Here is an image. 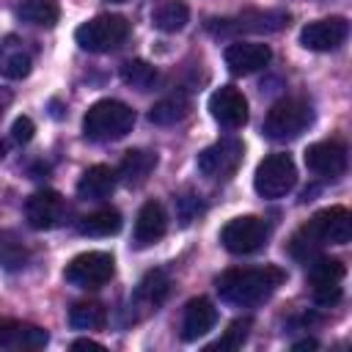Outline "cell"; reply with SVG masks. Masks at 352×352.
<instances>
[{
	"mask_svg": "<svg viewBox=\"0 0 352 352\" xmlns=\"http://www.w3.org/2000/svg\"><path fill=\"white\" fill-rule=\"evenodd\" d=\"M352 239V214L344 206H330L316 212L308 223H302L292 239H289V253L297 261H311L319 256L324 245H346Z\"/></svg>",
	"mask_w": 352,
	"mask_h": 352,
	"instance_id": "6da1fadb",
	"label": "cell"
},
{
	"mask_svg": "<svg viewBox=\"0 0 352 352\" xmlns=\"http://www.w3.org/2000/svg\"><path fill=\"white\" fill-rule=\"evenodd\" d=\"M286 280V272L275 264H264V267H245V270H226L214 286L220 300L231 302V305H256L264 302L280 283Z\"/></svg>",
	"mask_w": 352,
	"mask_h": 352,
	"instance_id": "7a4b0ae2",
	"label": "cell"
},
{
	"mask_svg": "<svg viewBox=\"0 0 352 352\" xmlns=\"http://www.w3.org/2000/svg\"><path fill=\"white\" fill-rule=\"evenodd\" d=\"M135 126V110L118 99H99L82 116V135L96 143L118 140Z\"/></svg>",
	"mask_w": 352,
	"mask_h": 352,
	"instance_id": "3957f363",
	"label": "cell"
},
{
	"mask_svg": "<svg viewBox=\"0 0 352 352\" xmlns=\"http://www.w3.org/2000/svg\"><path fill=\"white\" fill-rule=\"evenodd\" d=\"M129 36V22L118 14H99L74 30V38L88 52H110Z\"/></svg>",
	"mask_w": 352,
	"mask_h": 352,
	"instance_id": "277c9868",
	"label": "cell"
},
{
	"mask_svg": "<svg viewBox=\"0 0 352 352\" xmlns=\"http://www.w3.org/2000/svg\"><path fill=\"white\" fill-rule=\"evenodd\" d=\"M314 121V110L305 99H280L264 118V132L272 140H292L302 135Z\"/></svg>",
	"mask_w": 352,
	"mask_h": 352,
	"instance_id": "5b68a950",
	"label": "cell"
},
{
	"mask_svg": "<svg viewBox=\"0 0 352 352\" xmlns=\"http://www.w3.org/2000/svg\"><path fill=\"white\" fill-rule=\"evenodd\" d=\"M116 272V261L110 253L104 250H88L74 256L66 270H63V280L74 289H99L104 286Z\"/></svg>",
	"mask_w": 352,
	"mask_h": 352,
	"instance_id": "8992f818",
	"label": "cell"
},
{
	"mask_svg": "<svg viewBox=\"0 0 352 352\" xmlns=\"http://www.w3.org/2000/svg\"><path fill=\"white\" fill-rule=\"evenodd\" d=\"M242 157H245V146L242 140L236 138H220L217 143L206 146L195 165H198V173L212 179V182H226L236 173V168L242 165Z\"/></svg>",
	"mask_w": 352,
	"mask_h": 352,
	"instance_id": "52a82bcc",
	"label": "cell"
},
{
	"mask_svg": "<svg viewBox=\"0 0 352 352\" xmlns=\"http://www.w3.org/2000/svg\"><path fill=\"white\" fill-rule=\"evenodd\" d=\"M297 182V168L289 154H270L256 165L253 187L261 198H283Z\"/></svg>",
	"mask_w": 352,
	"mask_h": 352,
	"instance_id": "ba28073f",
	"label": "cell"
},
{
	"mask_svg": "<svg viewBox=\"0 0 352 352\" xmlns=\"http://www.w3.org/2000/svg\"><path fill=\"white\" fill-rule=\"evenodd\" d=\"M267 223L256 214H242V217H234L223 226L220 231V242L228 253H236V256H248V253H256L264 242H267Z\"/></svg>",
	"mask_w": 352,
	"mask_h": 352,
	"instance_id": "9c48e42d",
	"label": "cell"
},
{
	"mask_svg": "<svg viewBox=\"0 0 352 352\" xmlns=\"http://www.w3.org/2000/svg\"><path fill=\"white\" fill-rule=\"evenodd\" d=\"M283 25H289V14L283 11H245L242 16H234V19H212L209 30L217 36L242 33V30L270 33V30H280Z\"/></svg>",
	"mask_w": 352,
	"mask_h": 352,
	"instance_id": "30bf717a",
	"label": "cell"
},
{
	"mask_svg": "<svg viewBox=\"0 0 352 352\" xmlns=\"http://www.w3.org/2000/svg\"><path fill=\"white\" fill-rule=\"evenodd\" d=\"M346 36H349V22L344 16H327V19L308 22L300 30V44L314 52H330V50L341 47L346 41Z\"/></svg>",
	"mask_w": 352,
	"mask_h": 352,
	"instance_id": "8fae6325",
	"label": "cell"
},
{
	"mask_svg": "<svg viewBox=\"0 0 352 352\" xmlns=\"http://www.w3.org/2000/svg\"><path fill=\"white\" fill-rule=\"evenodd\" d=\"M25 217H28L30 228H36V231L58 228L63 223V217H66V201L55 190H38V192H33L28 198Z\"/></svg>",
	"mask_w": 352,
	"mask_h": 352,
	"instance_id": "7c38bea8",
	"label": "cell"
},
{
	"mask_svg": "<svg viewBox=\"0 0 352 352\" xmlns=\"http://www.w3.org/2000/svg\"><path fill=\"white\" fill-rule=\"evenodd\" d=\"M212 118L226 129H239L248 124V99L234 85H223L209 96Z\"/></svg>",
	"mask_w": 352,
	"mask_h": 352,
	"instance_id": "4fadbf2b",
	"label": "cell"
},
{
	"mask_svg": "<svg viewBox=\"0 0 352 352\" xmlns=\"http://www.w3.org/2000/svg\"><path fill=\"white\" fill-rule=\"evenodd\" d=\"M305 165L316 176L336 179L346 170V148L338 140H319L305 148Z\"/></svg>",
	"mask_w": 352,
	"mask_h": 352,
	"instance_id": "5bb4252c",
	"label": "cell"
},
{
	"mask_svg": "<svg viewBox=\"0 0 352 352\" xmlns=\"http://www.w3.org/2000/svg\"><path fill=\"white\" fill-rule=\"evenodd\" d=\"M272 60V50L258 41H234L226 47V66L231 74H253Z\"/></svg>",
	"mask_w": 352,
	"mask_h": 352,
	"instance_id": "9a60e30c",
	"label": "cell"
},
{
	"mask_svg": "<svg viewBox=\"0 0 352 352\" xmlns=\"http://www.w3.org/2000/svg\"><path fill=\"white\" fill-rule=\"evenodd\" d=\"M217 324V308L206 297H192L182 316V341H198Z\"/></svg>",
	"mask_w": 352,
	"mask_h": 352,
	"instance_id": "2e32d148",
	"label": "cell"
},
{
	"mask_svg": "<svg viewBox=\"0 0 352 352\" xmlns=\"http://www.w3.org/2000/svg\"><path fill=\"white\" fill-rule=\"evenodd\" d=\"M165 231H168V214H165L162 204L160 201H146L138 212V220H135V245L148 248L157 239H162Z\"/></svg>",
	"mask_w": 352,
	"mask_h": 352,
	"instance_id": "e0dca14e",
	"label": "cell"
},
{
	"mask_svg": "<svg viewBox=\"0 0 352 352\" xmlns=\"http://www.w3.org/2000/svg\"><path fill=\"white\" fill-rule=\"evenodd\" d=\"M116 179L118 173L110 165H91L77 182V195L85 201H104L116 190Z\"/></svg>",
	"mask_w": 352,
	"mask_h": 352,
	"instance_id": "ac0fdd59",
	"label": "cell"
},
{
	"mask_svg": "<svg viewBox=\"0 0 352 352\" xmlns=\"http://www.w3.org/2000/svg\"><path fill=\"white\" fill-rule=\"evenodd\" d=\"M168 292H170V278H168V272H165V270H148V272L140 278L138 289H135V305H140V308H146V311H157V308L165 302Z\"/></svg>",
	"mask_w": 352,
	"mask_h": 352,
	"instance_id": "d6986e66",
	"label": "cell"
},
{
	"mask_svg": "<svg viewBox=\"0 0 352 352\" xmlns=\"http://www.w3.org/2000/svg\"><path fill=\"white\" fill-rule=\"evenodd\" d=\"M157 168V154L148 148H129L118 165V176L129 187H140Z\"/></svg>",
	"mask_w": 352,
	"mask_h": 352,
	"instance_id": "ffe728a7",
	"label": "cell"
},
{
	"mask_svg": "<svg viewBox=\"0 0 352 352\" xmlns=\"http://www.w3.org/2000/svg\"><path fill=\"white\" fill-rule=\"evenodd\" d=\"M30 66H33L30 52L22 47L19 38L8 36V38L0 41V74L6 80H22V77H28L30 74Z\"/></svg>",
	"mask_w": 352,
	"mask_h": 352,
	"instance_id": "44dd1931",
	"label": "cell"
},
{
	"mask_svg": "<svg viewBox=\"0 0 352 352\" xmlns=\"http://www.w3.org/2000/svg\"><path fill=\"white\" fill-rule=\"evenodd\" d=\"M190 110H192V104H190V99L184 94H170V96H165V99L151 104L148 121L157 124V126H173L179 121H184L190 116Z\"/></svg>",
	"mask_w": 352,
	"mask_h": 352,
	"instance_id": "7402d4cb",
	"label": "cell"
},
{
	"mask_svg": "<svg viewBox=\"0 0 352 352\" xmlns=\"http://www.w3.org/2000/svg\"><path fill=\"white\" fill-rule=\"evenodd\" d=\"M190 19V8L184 0H160L151 8V25L162 33H176L187 25Z\"/></svg>",
	"mask_w": 352,
	"mask_h": 352,
	"instance_id": "603a6c76",
	"label": "cell"
},
{
	"mask_svg": "<svg viewBox=\"0 0 352 352\" xmlns=\"http://www.w3.org/2000/svg\"><path fill=\"white\" fill-rule=\"evenodd\" d=\"M77 231L82 236H110V234H118L121 231V214L110 206L104 209H96V212H88L77 220Z\"/></svg>",
	"mask_w": 352,
	"mask_h": 352,
	"instance_id": "cb8c5ba5",
	"label": "cell"
},
{
	"mask_svg": "<svg viewBox=\"0 0 352 352\" xmlns=\"http://www.w3.org/2000/svg\"><path fill=\"white\" fill-rule=\"evenodd\" d=\"M16 16L38 28H52L60 16V8L55 0H25L16 6Z\"/></svg>",
	"mask_w": 352,
	"mask_h": 352,
	"instance_id": "d4e9b609",
	"label": "cell"
},
{
	"mask_svg": "<svg viewBox=\"0 0 352 352\" xmlns=\"http://www.w3.org/2000/svg\"><path fill=\"white\" fill-rule=\"evenodd\" d=\"M346 275V267L341 258H327V256H314L308 261V280L311 286H327V283H341Z\"/></svg>",
	"mask_w": 352,
	"mask_h": 352,
	"instance_id": "484cf974",
	"label": "cell"
},
{
	"mask_svg": "<svg viewBox=\"0 0 352 352\" xmlns=\"http://www.w3.org/2000/svg\"><path fill=\"white\" fill-rule=\"evenodd\" d=\"M107 322V311L102 302H77L69 311V324L74 330H99Z\"/></svg>",
	"mask_w": 352,
	"mask_h": 352,
	"instance_id": "4316f807",
	"label": "cell"
},
{
	"mask_svg": "<svg viewBox=\"0 0 352 352\" xmlns=\"http://www.w3.org/2000/svg\"><path fill=\"white\" fill-rule=\"evenodd\" d=\"M121 80L129 85V88H138V91H148L154 82H157V69L148 63V60H126L121 66Z\"/></svg>",
	"mask_w": 352,
	"mask_h": 352,
	"instance_id": "83f0119b",
	"label": "cell"
},
{
	"mask_svg": "<svg viewBox=\"0 0 352 352\" xmlns=\"http://www.w3.org/2000/svg\"><path fill=\"white\" fill-rule=\"evenodd\" d=\"M28 261V248L14 231H0V267L19 270Z\"/></svg>",
	"mask_w": 352,
	"mask_h": 352,
	"instance_id": "f1b7e54d",
	"label": "cell"
},
{
	"mask_svg": "<svg viewBox=\"0 0 352 352\" xmlns=\"http://www.w3.org/2000/svg\"><path fill=\"white\" fill-rule=\"evenodd\" d=\"M250 327H253V319H250V316H245V319H234V322L228 324V330L223 333V338H217L214 344H209L206 352H217V349H220V352H231V349H239V346L245 344Z\"/></svg>",
	"mask_w": 352,
	"mask_h": 352,
	"instance_id": "f546056e",
	"label": "cell"
},
{
	"mask_svg": "<svg viewBox=\"0 0 352 352\" xmlns=\"http://www.w3.org/2000/svg\"><path fill=\"white\" fill-rule=\"evenodd\" d=\"M25 324L14 319H0V349H22Z\"/></svg>",
	"mask_w": 352,
	"mask_h": 352,
	"instance_id": "4dcf8cb0",
	"label": "cell"
},
{
	"mask_svg": "<svg viewBox=\"0 0 352 352\" xmlns=\"http://www.w3.org/2000/svg\"><path fill=\"white\" fill-rule=\"evenodd\" d=\"M176 212H179V220L187 226V223H192V220L204 212V206H201V201H198L195 195H182V198L176 201Z\"/></svg>",
	"mask_w": 352,
	"mask_h": 352,
	"instance_id": "1f68e13d",
	"label": "cell"
},
{
	"mask_svg": "<svg viewBox=\"0 0 352 352\" xmlns=\"http://www.w3.org/2000/svg\"><path fill=\"white\" fill-rule=\"evenodd\" d=\"M33 132H36V126H33V121H30L28 116H19V118L14 121V126H11V138H14L16 143H30V140H33Z\"/></svg>",
	"mask_w": 352,
	"mask_h": 352,
	"instance_id": "d6a6232c",
	"label": "cell"
},
{
	"mask_svg": "<svg viewBox=\"0 0 352 352\" xmlns=\"http://www.w3.org/2000/svg\"><path fill=\"white\" fill-rule=\"evenodd\" d=\"M72 349H96V352H104V344L91 341V338H77V341L72 344Z\"/></svg>",
	"mask_w": 352,
	"mask_h": 352,
	"instance_id": "836d02e7",
	"label": "cell"
},
{
	"mask_svg": "<svg viewBox=\"0 0 352 352\" xmlns=\"http://www.w3.org/2000/svg\"><path fill=\"white\" fill-rule=\"evenodd\" d=\"M316 346H319V344H316L314 338H305V341H297L292 349H294V352H302V349H316Z\"/></svg>",
	"mask_w": 352,
	"mask_h": 352,
	"instance_id": "e575fe53",
	"label": "cell"
},
{
	"mask_svg": "<svg viewBox=\"0 0 352 352\" xmlns=\"http://www.w3.org/2000/svg\"><path fill=\"white\" fill-rule=\"evenodd\" d=\"M8 104H11V94H8L6 88H0V116L6 113V107H8Z\"/></svg>",
	"mask_w": 352,
	"mask_h": 352,
	"instance_id": "d590c367",
	"label": "cell"
},
{
	"mask_svg": "<svg viewBox=\"0 0 352 352\" xmlns=\"http://www.w3.org/2000/svg\"><path fill=\"white\" fill-rule=\"evenodd\" d=\"M3 157H6V146L0 143V160H3Z\"/></svg>",
	"mask_w": 352,
	"mask_h": 352,
	"instance_id": "8d00e7d4",
	"label": "cell"
},
{
	"mask_svg": "<svg viewBox=\"0 0 352 352\" xmlns=\"http://www.w3.org/2000/svg\"><path fill=\"white\" fill-rule=\"evenodd\" d=\"M113 3H124V0H113Z\"/></svg>",
	"mask_w": 352,
	"mask_h": 352,
	"instance_id": "74e56055",
	"label": "cell"
}]
</instances>
